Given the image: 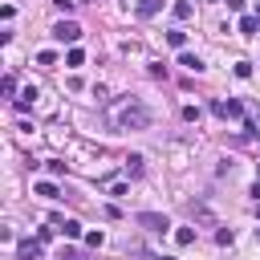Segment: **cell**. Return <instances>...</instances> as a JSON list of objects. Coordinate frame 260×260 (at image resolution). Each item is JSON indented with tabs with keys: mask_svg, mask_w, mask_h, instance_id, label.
<instances>
[{
	"mask_svg": "<svg viewBox=\"0 0 260 260\" xmlns=\"http://www.w3.org/2000/svg\"><path fill=\"white\" fill-rule=\"evenodd\" d=\"M175 240H179L183 248H187V244H195V228H179V232H175Z\"/></svg>",
	"mask_w": 260,
	"mask_h": 260,
	"instance_id": "cell-14",
	"label": "cell"
},
{
	"mask_svg": "<svg viewBox=\"0 0 260 260\" xmlns=\"http://www.w3.org/2000/svg\"><path fill=\"white\" fill-rule=\"evenodd\" d=\"M191 12H195V8H191V4H187V0H179V4H175V20H187V16H191Z\"/></svg>",
	"mask_w": 260,
	"mask_h": 260,
	"instance_id": "cell-15",
	"label": "cell"
},
{
	"mask_svg": "<svg viewBox=\"0 0 260 260\" xmlns=\"http://www.w3.org/2000/svg\"><path fill=\"white\" fill-rule=\"evenodd\" d=\"M57 228H61V236H65V240H77V236H81V223H77V219H61Z\"/></svg>",
	"mask_w": 260,
	"mask_h": 260,
	"instance_id": "cell-7",
	"label": "cell"
},
{
	"mask_svg": "<svg viewBox=\"0 0 260 260\" xmlns=\"http://www.w3.org/2000/svg\"><path fill=\"white\" fill-rule=\"evenodd\" d=\"M228 8L232 12H244V0H228Z\"/></svg>",
	"mask_w": 260,
	"mask_h": 260,
	"instance_id": "cell-24",
	"label": "cell"
},
{
	"mask_svg": "<svg viewBox=\"0 0 260 260\" xmlns=\"http://www.w3.org/2000/svg\"><path fill=\"white\" fill-rule=\"evenodd\" d=\"M53 41H61V45L81 41V24H77V20H57V24H53Z\"/></svg>",
	"mask_w": 260,
	"mask_h": 260,
	"instance_id": "cell-2",
	"label": "cell"
},
{
	"mask_svg": "<svg viewBox=\"0 0 260 260\" xmlns=\"http://www.w3.org/2000/svg\"><path fill=\"white\" fill-rule=\"evenodd\" d=\"M167 41H171V49H183V45H187V32H179V28H171V32H167Z\"/></svg>",
	"mask_w": 260,
	"mask_h": 260,
	"instance_id": "cell-12",
	"label": "cell"
},
{
	"mask_svg": "<svg viewBox=\"0 0 260 260\" xmlns=\"http://www.w3.org/2000/svg\"><path fill=\"white\" fill-rule=\"evenodd\" d=\"M110 122H114V130H146V126L154 122V114H150L146 102H138V98H122V102L110 110Z\"/></svg>",
	"mask_w": 260,
	"mask_h": 260,
	"instance_id": "cell-1",
	"label": "cell"
},
{
	"mask_svg": "<svg viewBox=\"0 0 260 260\" xmlns=\"http://www.w3.org/2000/svg\"><path fill=\"white\" fill-rule=\"evenodd\" d=\"M256 28H260V16H240V32L244 37H256Z\"/></svg>",
	"mask_w": 260,
	"mask_h": 260,
	"instance_id": "cell-8",
	"label": "cell"
},
{
	"mask_svg": "<svg viewBox=\"0 0 260 260\" xmlns=\"http://www.w3.org/2000/svg\"><path fill=\"white\" fill-rule=\"evenodd\" d=\"M162 8V0H138V16H154Z\"/></svg>",
	"mask_w": 260,
	"mask_h": 260,
	"instance_id": "cell-11",
	"label": "cell"
},
{
	"mask_svg": "<svg viewBox=\"0 0 260 260\" xmlns=\"http://www.w3.org/2000/svg\"><path fill=\"white\" fill-rule=\"evenodd\" d=\"M53 61H57L53 49H41V53H37V65H53Z\"/></svg>",
	"mask_w": 260,
	"mask_h": 260,
	"instance_id": "cell-18",
	"label": "cell"
},
{
	"mask_svg": "<svg viewBox=\"0 0 260 260\" xmlns=\"http://www.w3.org/2000/svg\"><path fill=\"white\" fill-rule=\"evenodd\" d=\"M211 110H215L219 118H244V106H240L236 98H228V102H211Z\"/></svg>",
	"mask_w": 260,
	"mask_h": 260,
	"instance_id": "cell-4",
	"label": "cell"
},
{
	"mask_svg": "<svg viewBox=\"0 0 260 260\" xmlns=\"http://www.w3.org/2000/svg\"><path fill=\"white\" fill-rule=\"evenodd\" d=\"M16 260H41V240H20Z\"/></svg>",
	"mask_w": 260,
	"mask_h": 260,
	"instance_id": "cell-5",
	"label": "cell"
},
{
	"mask_svg": "<svg viewBox=\"0 0 260 260\" xmlns=\"http://www.w3.org/2000/svg\"><path fill=\"white\" fill-rule=\"evenodd\" d=\"M0 89H4V98H12V93H16V77H12V73H8V77H4V85H0Z\"/></svg>",
	"mask_w": 260,
	"mask_h": 260,
	"instance_id": "cell-20",
	"label": "cell"
},
{
	"mask_svg": "<svg viewBox=\"0 0 260 260\" xmlns=\"http://www.w3.org/2000/svg\"><path fill=\"white\" fill-rule=\"evenodd\" d=\"M57 232H61V228H57V223H49V228H41V232H37V240H41V244H49Z\"/></svg>",
	"mask_w": 260,
	"mask_h": 260,
	"instance_id": "cell-17",
	"label": "cell"
},
{
	"mask_svg": "<svg viewBox=\"0 0 260 260\" xmlns=\"http://www.w3.org/2000/svg\"><path fill=\"white\" fill-rule=\"evenodd\" d=\"M179 65H187L191 73H199V69H203V61H199L195 53H179Z\"/></svg>",
	"mask_w": 260,
	"mask_h": 260,
	"instance_id": "cell-9",
	"label": "cell"
},
{
	"mask_svg": "<svg viewBox=\"0 0 260 260\" xmlns=\"http://www.w3.org/2000/svg\"><path fill=\"white\" fill-rule=\"evenodd\" d=\"M57 260H81V252H73V248H65V252H61Z\"/></svg>",
	"mask_w": 260,
	"mask_h": 260,
	"instance_id": "cell-23",
	"label": "cell"
},
{
	"mask_svg": "<svg viewBox=\"0 0 260 260\" xmlns=\"http://www.w3.org/2000/svg\"><path fill=\"white\" fill-rule=\"evenodd\" d=\"M134 223H138V228H146V232H167V228H171V219H167V215H158V211H138V215H134Z\"/></svg>",
	"mask_w": 260,
	"mask_h": 260,
	"instance_id": "cell-3",
	"label": "cell"
},
{
	"mask_svg": "<svg viewBox=\"0 0 260 260\" xmlns=\"http://www.w3.org/2000/svg\"><path fill=\"white\" fill-rule=\"evenodd\" d=\"M187 211H191V219H199V223H215V215H211V211H207L203 203H191Z\"/></svg>",
	"mask_w": 260,
	"mask_h": 260,
	"instance_id": "cell-6",
	"label": "cell"
},
{
	"mask_svg": "<svg viewBox=\"0 0 260 260\" xmlns=\"http://www.w3.org/2000/svg\"><path fill=\"white\" fill-rule=\"evenodd\" d=\"M126 175H142V154H130L126 158Z\"/></svg>",
	"mask_w": 260,
	"mask_h": 260,
	"instance_id": "cell-13",
	"label": "cell"
},
{
	"mask_svg": "<svg viewBox=\"0 0 260 260\" xmlns=\"http://www.w3.org/2000/svg\"><path fill=\"white\" fill-rule=\"evenodd\" d=\"M81 61H85V53H81V49H69V53H65V65H73V69H77Z\"/></svg>",
	"mask_w": 260,
	"mask_h": 260,
	"instance_id": "cell-16",
	"label": "cell"
},
{
	"mask_svg": "<svg viewBox=\"0 0 260 260\" xmlns=\"http://www.w3.org/2000/svg\"><path fill=\"white\" fill-rule=\"evenodd\" d=\"M110 195H118V199H126V195H130V187H126V183H110Z\"/></svg>",
	"mask_w": 260,
	"mask_h": 260,
	"instance_id": "cell-21",
	"label": "cell"
},
{
	"mask_svg": "<svg viewBox=\"0 0 260 260\" xmlns=\"http://www.w3.org/2000/svg\"><path fill=\"white\" fill-rule=\"evenodd\" d=\"M32 191H37V195H45V199H57V183H49V179H41Z\"/></svg>",
	"mask_w": 260,
	"mask_h": 260,
	"instance_id": "cell-10",
	"label": "cell"
},
{
	"mask_svg": "<svg viewBox=\"0 0 260 260\" xmlns=\"http://www.w3.org/2000/svg\"><path fill=\"white\" fill-rule=\"evenodd\" d=\"M49 175H65V162L61 158H49Z\"/></svg>",
	"mask_w": 260,
	"mask_h": 260,
	"instance_id": "cell-22",
	"label": "cell"
},
{
	"mask_svg": "<svg viewBox=\"0 0 260 260\" xmlns=\"http://www.w3.org/2000/svg\"><path fill=\"white\" fill-rule=\"evenodd\" d=\"M102 240H106V232H85V244L89 248H102Z\"/></svg>",
	"mask_w": 260,
	"mask_h": 260,
	"instance_id": "cell-19",
	"label": "cell"
}]
</instances>
